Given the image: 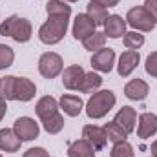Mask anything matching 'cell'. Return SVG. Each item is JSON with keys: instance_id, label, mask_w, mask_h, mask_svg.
Wrapping results in <instances>:
<instances>
[{"instance_id": "cell-1", "label": "cell", "mask_w": 157, "mask_h": 157, "mask_svg": "<svg viewBox=\"0 0 157 157\" xmlns=\"http://www.w3.org/2000/svg\"><path fill=\"white\" fill-rule=\"evenodd\" d=\"M0 35L2 37H11L15 42H28L33 35V28H31V22L28 18H22V17H9L6 18L2 24H0Z\"/></svg>"}, {"instance_id": "cell-2", "label": "cell", "mask_w": 157, "mask_h": 157, "mask_svg": "<svg viewBox=\"0 0 157 157\" xmlns=\"http://www.w3.org/2000/svg\"><path fill=\"white\" fill-rule=\"evenodd\" d=\"M68 24H70V17H48V20L39 29L40 42H44L48 46L59 44L68 31Z\"/></svg>"}, {"instance_id": "cell-3", "label": "cell", "mask_w": 157, "mask_h": 157, "mask_svg": "<svg viewBox=\"0 0 157 157\" xmlns=\"http://www.w3.org/2000/svg\"><path fill=\"white\" fill-rule=\"evenodd\" d=\"M117 99H115V93L110 91V90H101V91H95L88 102H86V115L90 119H102L104 115H108V112L115 106Z\"/></svg>"}, {"instance_id": "cell-4", "label": "cell", "mask_w": 157, "mask_h": 157, "mask_svg": "<svg viewBox=\"0 0 157 157\" xmlns=\"http://www.w3.org/2000/svg\"><path fill=\"white\" fill-rule=\"evenodd\" d=\"M126 24H130L135 31H152L155 28V20L144 6L132 7L126 15Z\"/></svg>"}, {"instance_id": "cell-5", "label": "cell", "mask_w": 157, "mask_h": 157, "mask_svg": "<svg viewBox=\"0 0 157 157\" xmlns=\"http://www.w3.org/2000/svg\"><path fill=\"white\" fill-rule=\"evenodd\" d=\"M64 70V62L62 57L55 51H48L44 55H40L39 59V71L44 78H55L57 75H60Z\"/></svg>"}, {"instance_id": "cell-6", "label": "cell", "mask_w": 157, "mask_h": 157, "mask_svg": "<svg viewBox=\"0 0 157 157\" xmlns=\"http://www.w3.org/2000/svg\"><path fill=\"white\" fill-rule=\"evenodd\" d=\"M115 64V51L112 48H101L91 57V68L101 73H110Z\"/></svg>"}, {"instance_id": "cell-7", "label": "cell", "mask_w": 157, "mask_h": 157, "mask_svg": "<svg viewBox=\"0 0 157 157\" xmlns=\"http://www.w3.org/2000/svg\"><path fill=\"white\" fill-rule=\"evenodd\" d=\"M13 130H15V133L22 139V143L24 141H33V139H37L39 137V124L35 122V119L31 117H18L15 121V124H13Z\"/></svg>"}, {"instance_id": "cell-8", "label": "cell", "mask_w": 157, "mask_h": 157, "mask_svg": "<svg viewBox=\"0 0 157 157\" xmlns=\"http://www.w3.org/2000/svg\"><path fill=\"white\" fill-rule=\"evenodd\" d=\"M82 139H86V141L93 146L95 152H101V150L106 146V141H108L104 128L95 126V124H86V126L82 128Z\"/></svg>"}, {"instance_id": "cell-9", "label": "cell", "mask_w": 157, "mask_h": 157, "mask_svg": "<svg viewBox=\"0 0 157 157\" xmlns=\"http://www.w3.org/2000/svg\"><path fill=\"white\" fill-rule=\"evenodd\" d=\"M95 28H97V24L86 13H80V15L75 17V20H73L71 31H73V37L77 40H84V39H88L91 33H95Z\"/></svg>"}, {"instance_id": "cell-10", "label": "cell", "mask_w": 157, "mask_h": 157, "mask_svg": "<svg viewBox=\"0 0 157 157\" xmlns=\"http://www.w3.org/2000/svg\"><path fill=\"white\" fill-rule=\"evenodd\" d=\"M141 55L135 49H126L121 57H119V64H117V73L121 77H128L139 64Z\"/></svg>"}, {"instance_id": "cell-11", "label": "cell", "mask_w": 157, "mask_h": 157, "mask_svg": "<svg viewBox=\"0 0 157 157\" xmlns=\"http://www.w3.org/2000/svg\"><path fill=\"white\" fill-rule=\"evenodd\" d=\"M102 26H104V35L108 39H121L126 33V18H122L121 15H110Z\"/></svg>"}, {"instance_id": "cell-12", "label": "cell", "mask_w": 157, "mask_h": 157, "mask_svg": "<svg viewBox=\"0 0 157 157\" xmlns=\"http://www.w3.org/2000/svg\"><path fill=\"white\" fill-rule=\"evenodd\" d=\"M150 93V86L143 78H133L124 86V95L130 101H144Z\"/></svg>"}, {"instance_id": "cell-13", "label": "cell", "mask_w": 157, "mask_h": 157, "mask_svg": "<svg viewBox=\"0 0 157 157\" xmlns=\"http://www.w3.org/2000/svg\"><path fill=\"white\" fill-rule=\"evenodd\" d=\"M157 133V115L144 112L139 115V124H137V135L141 139H148Z\"/></svg>"}, {"instance_id": "cell-14", "label": "cell", "mask_w": 157, "mask_h": 157, "mask_svg": "<svg viewBox=\"0 0 157 157\" xmlns=\"http://www.w3.org/2000/svg\"><path fill=\"white\" fill-rule=\"evenodd\" d=\"M20 146H22V139L15 133V130H9V128L0 130V152L15 154L20 150Z\"/></svg>"}, {"instance_id": "cell-15", "label": "cell", "mask_w": 157, "mask_h": 157, "mask_svg": "<svg viewBox=\"0 0 157 157\" xmlns=\"http://www.w3.org/2000/svg\"><path fill=\"white\" fill-rule=\"evenodd\" d=\"M82 78H84V70L78 64L68 66L62 71V84L66 90H78L82 84Z\"/></svg>"}, {"instance_id": "cell-16", "label": "cell", "mask_w": 157, "mask_h": 157, "mask_svg": "<svg viewBox=\"0 0 157 157\" xmlns=\"http://www.w3.org/2000/svg\"><path fill=\"white\" fill-rule=\"evenodd\" d=\"M37 86L26 77H17V86H15V101L28 102L35 97Z\"/></svg>"}, {"instance_id": "cell-17", "label": "cell", "mask_w": 157, "mask_h": 157, "mask_svg": "<svg viewBox=\"0 0 157 157\" xmlns=\"http://www.w3.org/2000/svg\"><path fill=\"white\" fill-rule=\"evenodd\" d=\"M115 122H117L119 126L130 135L133 130H135V122H137V113H135V110L132 108V106H122L121 110L117 112V115L113 119Z\"/></svg>"}, {"instance_id": "cell-18", "label": "cell", "mask_w": 157, "mask_h": 157, "mask_svg": "<svg viewBox=\"0 0 157 157\" xmlns=\"http://www.w3.org/2000/svg\"><path fill=\"white\" fill-rule=\"evenodd\" d=\"M35 112H37V115H39L40 121H46V119L53 117L55 113H59V102L51 95H46V97H42L39 102H37Z\"/></svg>"}, {"instance_id": "cell-19", "label": "cell", "mask_w": 157, "mask_h": 157, "mask_svg": "<svg viewBox=\"0 0 157 157\" xmlns=\"http://www.w3.org/2000/svg\"><path fill=\"white\" fill-rule=\"evenodd\" d=\"M60 110L70 117H77L84 110V102L77 95H62L60 97Z\"/></svg>"}, {"instance_id": "cell-20", "label": "cell", "mask_w": 157, "mask_h": 157, "mask_svg": "<svg viewBox=\"0 0 157 157\" xmlns=\"http://www.w3.org/2000/svg\"><path fill=\"white\" fill-rule=\"evenodd\" d=\"M68 157H95V150L86 139H77L70 144Z\"/></svg>"}, {"instance_id": "cell-21", "label": "cell", "mask_w": 157, "mask_h": 157, "mask_svg": "<svg viewBox=\"0 0 157 157\" xmlns=\"http://www.w3.org/2000/svg\"><path fill=\"white\" fill-rule=\"evenodd\" d=\"M101 84H102V77L99 73L90 71V73H84V78H82V84H80L78 91H82V93H95L101 88Z\"/></svg>"}, {"instance_id": "cell-22", "label": "cell", "mask_w": 157, "mask_h": 157, "mask_svg": "<svg viewBox=\"0 0 157 157\" xmlns=\"http://www.w3.org/2000/svg\"><path fill=\"white\" fill-rule=\"evenodd\" d=\"M48 17H70L71 15V6H68L64 0H49L46 4Z\"/></svg>"}, {"instance_id": "cell-23", "label": "cell", "mask_w": 157, "mask_h": 157, "mask_svg": "<svg viewBox=\"0 0 157 157\" xmlns=\"http://www.w3.org/2000/svg\"><path fill=\"white\" fill-rule=\"evenodd\" d=\"M97 26H102L104 24V20L110 17L108 15V9L106 7H102V6H99V4H95V2H90L88 4V13H86Z\"/></svg>"}, {"instance_id": "cell-24", "label": "cell", "mask_w": 157, "mask_h": 157, "mask_svg": "<svg viewBox=\"0 0 157 157\" xmlns=\"http://www.w3.org/2000/svg\"><path fill=\"white\" fill-rule=\"evenodd\" d=\"M104 132H106V137H108V141H112L113 144L115 143H121V141H126V137H128V133L119 126L115 121H112V122H106V126H104Z\"/></svg>"}, {"instance_id": "cell-25", "label": "cell", "mask_w": 157, "mask_h": 157, "mask_svg": "<svg viewBox=\"0 0 157 157\" xmlns=\"http://www.w3.org/2000/svg\"><path fill=\"white\" fill-rule=\"evenodd\" d=\"M15 86H17V77L15 75L4 77L2 82H0V97H4L6 101H15Z\"/></svg>"}, {"instance_id": "cell-26", "label": "cell", "mask_w": 157, "mask_h": 157, "mask_svg": "<svg viewBox=\"0 0 157 157\" xmlns=\"http://www.w3.org/2000/svg\"><path fill=\"white\" fill-rule=\"evenodd\" d=\"M82 44H84V48L88 49V51H99L101 48H104V44H106V35L104 33H101V31H95V33H91L88 39L82 40Z\"/></svg>"}, {"instance_id": "cell-27", "label": "cell", "mask_w": 157, "mask_h": 157, "mask_svg": "<svg viewBox=\"0 0 157 157\" xmlns=\"http://www.w3.org/2000/svg\"><path fill=\"white\" fill-rule=\"evenodd\" d=\"M42 126H44V130H46L48 133L55 135V133L62 132V128H64V117H62L60 113H55L53 117L42 121Z\"/></svg>"}, {"instance_id": "cell-28", "label": "cell", "mask_w": 157, "mask_h": 157, "mask_svg": "<svg viewBox=\"0 0 157 157\" xmlns=\"http://www.w3.org/2000/svg\"><path fill=\"white\" fill-rule=\"evenodd\" d=\"M143 44H144V35H141L139 31H128V33H124V46H126V49H139V48H143Z\"/></svg>"}, {"instance_id": "cell-29", "label": "cell", "mask_w": 157, "mask_h": 157, "mask_svg": "<svg viewBox=\"0 0 157 157\" xmlns=\"http://www.w3.org/2000/svg\"><path fill=\"white\" fill-rule=\"evenodd\" d=\"M112 157H135L133 155V148L128 141H121V143H115L112 152H110Z\"/></svg>"}, {"instance_id": "cell-30", "label": "cell", "mask_w": 157, "mask_h": 157, "mask_svg": "<svg viewBox=\"0 0 157 157\" xmlns=\"http://www.w3.org/2000/svg\"><path fill=\"white\" fill-rule=\"evenodd\" d=\"M13 60H15V51H13L9 46L0 44V70L9 68V66L13 64Z\"/></svg>"}, {"instance_id": "cell-31", "label": "cell", "mask_w": 157, "mask_h": 157, "mask_svg": "<svg viewBox=\"0 0 157 157\" xmlns=\"http://www.w3.org/2000/svg\"><path fill=\"white\" fill-rule=\"evenodd\" d=\"M144 70L148 75L157 77V51H152L146 59V64H144Z\"/></svg>"}, {"instance_id": "cell-32", "label": "cell", "mask_w": 157, "mask_h": 157, "mask_svg": "<svg viewBox=\"0 0 157 157\" xmlns=\"http://www.w3.org/2000/svg\"><path fill=\"white\" fill-rule=\"evenodd\" d=\"M22 157H49V154L44 150V148H29L28 152H24V155Z\"/></svg>"}, {"instance_id": "cell-33", "label": "cell", "mask_w": 157, "mask_h": 157, "mask_svg": "<svg viewBox=\"0 0 157 157\" xmlns=\"http://www.w3.org/2000/svg\"><path fill=\"white\" fill-rule=\"evenodd\" d=\"M144 7L150 11V15L154 17V20H155V24H157V0H146Z\"/></svg>"}, {"instance_id": "cell-34", "label": "cell", "mask_w": 157, "mask_h": 157, "mask_svg": "<svg viewBox=\"0 0 157 157\" xmlns=\"http://www.w3.org/2000/svg\"><path fill=\"white\" fill-rule=\"evenodd\" d=\"M90 2H95V4H99V6H102V7H113V6H117L119 0H90Z\"/></svg>"}, {"instance_id": "cell-35", "label": "cell", "mask_w": 157, "mask_h": 157, "mask_svg": "<svg viewBox=\"0 0 157 157\" xmlns=\"http://www.w3.org/2000/svg\"><path fill=\"white\" fill-rule=\"evenodd\" d=\"M6 112H7V101H6L4 97H0V121L4 119Z\"/></svg>"}, {"instance_id": "cell-36", "label": "cell", "mask_w": 157, "mask_h": 157, "mask_svg": "<svg viewBox=\"0 0 157 157\" xmlns=\"http://www.w3.org/2000/svg\"><path fill=\"white\" fill-rule=\"evenodd\" d=\"M150 152H152V157H157V141H154V143H152Z\"/></svg>"}, {"instance_id": "cell-37", "label": "cell", "mask_w": 157, "mask_h": 157, "mask_svg": "<svg viewBox=\"0 0 157 157\" xmlns=\"http://www.w3.org/2000/svg\"><path fill=\"white\" fill-rule=\"evenodd\" d=\"M64 2H78V0H64Z\"/></svg>"}, {"instance_id": "cell-38", "label": "cell", "mask_w": 157, "mask_h": 157, "mask_svg": "<svg viewBox=\"0 0 157 157\" xmlns=\"http://www.w3.org/2000/svg\"><path fill=\"white\" fill-rule=\"evenodd\" d=\"M0 82H2V78H0Z\"/></svg>"}, {"instance_id": "cell-39", "label": "cell", "mask_w": 157, "mask_h": 157, "mask_svg": "<svg viewBox=\"0 0 157 157\" xmlns=\"http://www.w3.org/2000/svg\"><path fill=\"white\" fill-rule=\"evenodd\" d=\"M0 157H2V155H0Z\"/></svg>"}]
</instances>
